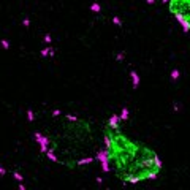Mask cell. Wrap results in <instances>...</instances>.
Wrapping results in <instances>:
<instances>
[{
    "label": "cell",
    "mask_w": 190,
    "mask_h": 190,
    "mask_svg": "<svg viewBox=\"0 0 190 190\" xmlns=\"http://www.w3.org/2000/svg\"><path fill=\"white\" fill-rule=\"evenodd\" d=\"M105 154L111 171L124 184L154 181L162 173L163 163L159 154L141 141L127 136L120 127L105 125Z\"/></svg>",
    "instance_id": "obj_1"
},
{
    "label": "cell",
    "mask_w": 190,
    "mask_h": 190,
    "mask_svg": "<svg viewBox=\"0 0 190 190\" xmlns=\"http://www.w3.org/2000/svg\"><path fill=\"white\" fill-rule=\"evenodd\" d=\"M168 11L182 25L184 32H190V0H168Z\"/></svg>",
    "instance_id": "obj_2"
},
{
    "label": "cell",
    "mask_w": 190,
    "mask_h": 190,
    "mask_svg": "<svg viewBox=\"0 0 190 190\" xmlns=\"http://www.w3.org/2000/svg\"><path fill=\"white\" fill-rule=\"evenodd\" d=\"M40 56L41 57H54L56 51H54V48H52V44H46V46L40 51Z\"/></svg>",
    "instance_id": "obj_3"
},
{
    "label": "cell",
    "mask_w": 190,
    "mask_h": 190,
    "mask_svg": "<svg viewBox=\"0 0 190 190\" xmlns=\"http://www.w3.org/2000/svg\"><path fill=\"white\" fill-rule=\"evenodd\" d=\"M130 76H132V81H133V89H136L139 86V76H138V73L136 71H130Z\"/></svg>",
    "instance_id": "obj_4"
},
{
    "label": "cell",
    "mask_w": 190,
    "mask_h": 190,
    "mask_svg": "<svg viewBox=\"0 0 190 190\" xmlns=\"http://www.w3.org/2000/svg\"><path fill=\"white\" fill-rule=\"evenodd\" d=\"M64 116L70 120V122H78V120H81V117H79V116H75V114H64Z\"/></svg>",
    "instance_id": "obj_5"
},
{
    "label": "cell",
    "mask_w": 190,
    "mask_h": 190,
    "mask_svg": "<svg viewBox=\"0 0 190 190\" xmlns=\"http://www.w3.org/2000/svg\"><path fill=\"white\" fill-rule=\"evenodd\" d=\"M11 174H13V177L17 181V182H22V181H24V176L19 173V171H11Z\"/></svg>",
    "instance_id": "obj_6"
},
{
    "label": "cell",
    "mask_w": 190,
    "mask_h": 190,
    "mask_svg": "<svg viewBox=\"0 0 190 190\" xmlns=\"http://www.w3.org/2000/svg\"><path fill=\"white\" fill-rule=\"evenodd\" d=\"M27 120H29V122H33V120H35V114H33V111H32V109L30 108H29L27 109Z\"/></svg>",
    "instance_id": "obj_7"
},
{
    "label": "cell",
    "mask_w": 190,
    "mask_h": 190,
    "mask_svg": "<svg viewBox=\"0 0 190 190\" xmlns=\"http://www.w3.org/2000/svg\"><path fill=\"white\" fill-rule=\"evenodd\" d=\"M90 11H94V13H100V11H102V7H100L98 3H92L90 5Z\"/></svg>",
    "instance_id": "obj_8"
},
{
    "label": "cell",
    "mask_w": 190,
    "mask_h": 190,
    "mask_svg": "<svg viewBox=\"0 0 190 190\" xmlns=\"http://www.w3.org/2000/svg\"><path fill=\"white\" fill-rule=\"evenodd\" d=\"M43 41H44V44H52V37H51V33H46V35H44Z\"/></svg>",
    "instance_id": "obj_9"
},
{
    "label": "cell",
    "mask_w": 190,
    "mask_h": 190,
    "mask_svg": "<svg viewBox=\"0 0 190 190\" xmlns=\"http://www.w3.org/2000/svg\"><path fill=\"white\" fill-rule=\"evenodd\" d=\"M0 44H2V48H3V49H10V41L5 40V38H2V40H0Z\"/></svg>",
    "instance_id": "obj_10"
},
{
    "label": "cell",
    "mask_w": 190,
    "mask_h": 190,
    "mask_svg": "<svg viewBox=\"0 0 190 190\" xmlns=\"http://www.w3.org/2000/svg\"><path fill=\"white\" fill-rule=\"evenodd\" d=\"M119 116H120V119H122V120H127V117H128V109L124 108L122 109V114H119Z\"/></svg>",
    "instance_id": "obj_11"
},
{
    "label": "cell",
    "mask_w": 190,
    "mask_h": 190,
    "mask_svg": "<svg viewBox=\"0 0 190 190\" xmlns=\"http://www.w3.org/2000/svg\"><path fill=\"white\" fill-rule=\"evenodd\" d=\"M51 114H52V117H59V116H62V111L60 109H52Z\"/></svg>",
    "instance_id": "obj_12"
},
{
    "label": "cell",
    "mask_w": 190,
    "mask_h": 190,
    "mask_svg": "<svg viewBox=\"0 0 190 190\" xmlns=\"http://www.w3.org/2000/svg\"><path fill=\"white\" fill-rule=\"evenodd\" d=\"M22 25H24V27H30V19H29V17H24V19H22Z\"/></svg>",
    "instance_id": "obj_13"
},
{
    "label": "cell",
    "mask_w": 190,
    "mask_h": 190,
    "mask_svg": "<svg viewBox=\"0 0 190 190\" xmlns=\"http://www.w3.org/2000/svg\"><path fill=\"white\" fill-rule=\"evenodd\" d=\"M112 22H114L116 25H122V21L119 19V17H112Z\"/></svg>",
    "instance_id": "obj_14"
},
{
    "label": "cell",
    "mask_w": 190,
    "mask_h": 190,
    "mask_svg": "<svg viewBox=\"0 0 190 190\" xmlns=\"http://www.w3.org/2000/svg\"><path fill=\"white\" fill-rule=\"evenodd\" d=\"M0 176H7V170L2 165H0Z\"/></svg>",
    "instance_id": "obj_15"
},
{
    "label": "cell",
    "mask_w": 190,
    "mask_h": 190,
    "mask_svg": "<svg viewBox=\"0 0 190 190\" xmlns=\"http://www.w3.org/2000/svg\"><path fill=\"white\" fill-rule=\"evenodd\" d=\"M116 59H117V60H124V54H122V52H119V54H117V57H116Z\"/></svg>",
    "instance_id": "obj_16"
},
{
    "label": "cell",
    "mask_w": 190,
    "mask_h": 190,
    "mask_svg": "<svg viewBox=\"0 0 190 190\" xmlns=\"http://www.w3.org/2000/svg\"><path fill=\"white\" fill-rule=\"evenodd\" d=\"M17 187H19V190H25V185H24L22 182H19V185H17Z\"/></svg>",
    "instance_id": "obj_17"
},
{
    "label": "cell",
    "mask_w": 190,
    "mask_h": 190,
    "mask_svg": "<svg viewBox=\"0 0 190 190\" xmlns=\"http://www.w3.org/2000/svg\"><path fill=\"white\" fill-rule=\"evenodd\" d=\"M177 75H179V73H177V71L174 70V71H173V75H171V76H173V79H176V78H177Z\"/></svg>",
    "instance_id": "obj_18"
},
{
    "label": "cell",
    "mask_w": 190,
    "mask_h": 190,
    "mask_svg": "<svg viewBox=\"0 0 190 190\" xmlns=\"http://www.w3.org/2000/svg\"><path fill=\"white\" fill-rule=\"evenodd\" d=\"M146 2H147L149 5H154V3H155V0H146Z\"/></svg>",
    "instance_id": "obj_19"
}]
</instances>
